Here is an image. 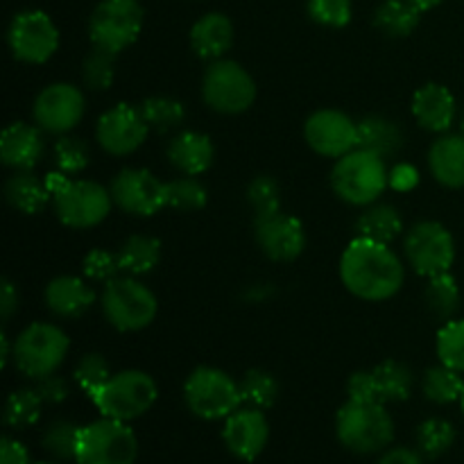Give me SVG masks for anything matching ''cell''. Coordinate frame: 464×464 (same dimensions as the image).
Wrapping results in <instances>:
<instances>
[{"label": "cell", "mask_w": 464, "mask_h": 464, "mask_svg": "<svg viewBox=\"0 0 464 464\" xmlns=\"http://www.w3.org/2000/svg\"><path fill=\"white\" fill-rule=\"evenodd\" d=\"M406 267L390 245L353 238L340 256V281L362 302H388L401 290Z\"/></svg>", "instance_id": "6da1fadb"}, {"label": "cell", "mask_w": 464, "mask_h": 464, "mask_svg": "<svg viewBox=\"0 0 464 464\" xmlns=\"http://www.w3.org/2000/svg\"><path fill=\"white\" fill-rule=\"evenodd\" d=\"M388 186L390 170L385 159L362 148L335 159V166L331 168V188L352 207H370L379 202Z\"/></svg>", "instance_id": "7a4b0ae2"}, {"label": "cell", "mask_w": 464, "mask_h": 464, "mask_svg": "<svg viewBox=\"0 0 464 464\" xmlns=\"http://www.w3.org/2000/svg\"><path fill=\"white\" fill-rule=\"evenodd\" d=\"M335 435L349 451L372 456L392 444L394 421L381 401H347L335 415Z\"/></svg>", "instance_id": "3957f363"}, {"label": "cell", "mask_w": 464, "mask_h": 464, "mask_svg": "<svg viewBox=\"0 0 464 464\" xmlns=\"http://www.w3.org/2000/svg\"><path fill=\"white\" fill-rule=\"evenodd\" d=\"M102 315L121 334L148 329L159 313L157 295L136 276H116L107 281L100 295Z\"/></svg>", "instance_id": "277c9868"}, {"label": "cell", "mask_w": 464, "mask_h": 464, "mask_svg": "<svg viewBox=\"0 0 464 464\" xmlns=\"http://www.w3.org/2000/svg\"><path fill=\"white\" fill-rule=\"evenodd\" d=\"M71 352L66 331L50 322H32L14 340V365L25 379L41 381L57 374Z\"/></svg>", "instance_id": "5b68a950"}, {"label": "cell", "mask_w": 464, "mask_h": 464, "mask_svg": "<svg viewBox=\"0 0 464 464\" xmlns=\"http://www.w3.org/2000/svg\"><path fill=\"white\" fill-rule=\"evenodd\" d=\"M157 383L148 372L122 370L93 394L100 415L118 421H131L143 417L157 403Z\"/></svg>", "instance_id": "8992f818"}, {"label": "cell", "mask_w": 464, "mask_h": 464, "mask_svg": "<svg viewBox=\"0 0 464 464\" xmlns=\"http://www.w3.org/2000/svg\"><path fill=\"white\" fill-rule=\"evenodd\" d=\"M184 401L195 417L207 421L227 420L243 406L240 383L218 367H198L184 383Z\"/></svg>", "instance_id": "52a82bcc"}, {"label": "cell", "mask_w": 464, "mask_h": 464, "mask_svg": "<svg viewBox=\"0 0 464 464\" xmlns=\"http://www.w3.org/2000/svg\"><path fill=\"white\" fill-rule=\"evenodd\" d=\"M202 100L222 116H238L256 100V82L234 59H216L204 68Z\"/></svg>", "instance_id": "ba28073f"}, {"label": "cell", "mask_w": 464, "mask_h": 464, "mask_svg": "<svg viewBox=\"0 0 464 464\" xmlns=\"http://www.w3.org/2000/svg\"><path fill=\"white\" fill-rule=\"evenodd\" d=\"M139 440L125 421L102 417L82 426L75 464H134Z\"/></svg>", "instance_id": "9c48e42d"}, {"label": "cell", "mask_w": 464, "mask_h": 464, "mask_svg": "<svg viewBox=\"0 0 464 464\" xmlns=\"http://www.w3.org/2000/svg\"><path fill=\"white\" fill-rule=\"evenodd\" d=\"M145 12L139 0H102L89 18L91 44L118 54L136 44Z\"/></svg>", "instance_id": "30bf717a"}, {"label": "cell", "mask_w": 464, "mask_h": 464, "mask_svg": "<svg viewBox=\"0 0 464 464\" xmlns=\"http://www.w3.org/2000/svg\"><path fill=\"white\" fill-rule=\"evenodd\" d=\"M403 254L417 275L430 279L451 272L456 261V240L442 222L421 220L406 231Z\"/></svg>", "instance_id": "8fae6325"}, {"label": "cell", "mask_w": 464, "mask_h": 464, "mask_svg": "<svg viewBox=\"0 0 464 464\" xmlns=\"http://www.w3.org/2000/svg\"><path fill=\"white\" fill-rule=\"evenodd\" d=\"M53 207L62 225L71 229H91L107 220L113 199L109 188L91 179H71L53 195Z\"/></svg>", "instance_id": "7c38bea8"}, {"label": "cell", "mask_w": 464, "mask_h": 464, "mask_svg": "<svg viewBox=\"0 0 464 464\" xmlns=\"http://www.w3.org/2000/svg\"><path fill=\"white\" fill-rule=\"evenodd\" d=\"M7 45L14 59L23 63H45L59 48V30L41 9H25L7 27Z\"/></svg>", "instance_id": "4fadbf2b"}, {"label": "cell", "mask_w": 464, "mask_h": 464, "mask_svg": "<svg viewBox=\"0 0 464 464\" xmlns=\"http://www.w3.org/2000/svg\"><path fill=\"white\" fill-rule=\"evenodd\" d=\"M86 113V100L77 86L57 82L41 91L34 98L32 118L45 134L66 136L75 130Z\"/></svg>", "instance_id": "5bb4252c"}, {"label": "cell", "mask_w": 464, "mask_h": 464, "mask_svg": "<svg viewBox=\"0 0 464 464\" xmlns=\"http://www.w3.org/2000/svg\"><path fill=\"white\" fill-rule=\"evenodd\" d=\"M113 204L130 216H157L166 202V181L145 168H125L109 184Z\"/></svg>", "instance_id": "9a60e30c"}, {"label": "cell", "mask_w": 464, "mask_h": 464, "mask_svg": "<svg viewBox=\"0 0 464 464\" xmlns=\"http://www.w3.org/2000/svg\"><path fill=\"white\" fill-rule=\"evenodd\" d=\"M304 140L320 157L340 159L358 148V122L338 109H320L304 122Z\"/></svg>", "instance_id": "2e32d148"}, {"label": "cell", "mask_w": 464, "mask_h": 464, "mask_svg": "<svg viewBox=\"0 0 464 464\" xmlns=\"http://www.w3.org/2000/svg\"><path fill=\"white\" fill-rule=\"evenodd\" d=\"M148 131L150 127L140 109L127 102H118L95 122V140L111 157L134 154L145 143Z\"/></svg>", "instance_id": "e0dca14e"}, {"label": "cell", "mask_w": 464, "mask_h": 464, "mask_svg": "<svg viewBox=\"0 0 464 464\" xmlns=\"http://www.w3.org/2000/svg\"><path fill=\"white\" fill-rule=\"evenodd\" d=\"M254 238H256L258 249L276 263L295 261L306 249L304 225L284 211L254 220Z\"/></svg>", "instance_id": "ac0fdd59"}, {"label": "cell", "mask_w": 464, "mask_h": 464, "mask_svg": "<svg viewBox=\"0 0 464 464\" xmlns=\"http://www.w3.org/2000/svg\"><path fill=\"white\" fill-rule=\"evenodd\" d=\"M227 451L243 462H254L267 447L270 440V424L266 411L252 406H240L225 420L222 429Z\"/></svg>", "instance_id": "d6986e66"}, {"label": "cell", "mask_w": 464, "mask_h": 464, "mask_svg": "<svg viewBox=\"0 0 464 464\" xmlns=\"http://www.w3.org/2000/svg\"><path fill=\"white\" fill-rule=\"evenodd\" d=\"M45 152L44 130L30 122H12L0 136V159L12 170H32Z\"/></svg>", "instance_id": "ffe728a7"}, {"label": "cell", "mask_w": 464, "mask_h": 464, "mask_svg": "<svg viewBox=\"0 0 464 464\" xmlns=\"http://www.w3.org/2000/svg\"><path fill=\"white\" fill-rule=\"evenodd\" d=\"M456 95L442 84H424L415 95H412V116L433 134H447L456 122Z\"/></svg>", "instance_id": "44dd1931"}, {"label": "cell", "mask_w": 464, "mask_h": 464, "mask_svg": "<svg viewBox=\"0 0 464 464\" xmlns=\"http://www.w3.org/2000/svg\"><path fill=\"white\" fill-rule=\"evenodd\" d=\"M45 306L54 317L62 320H77L95 304V290L89 285V279H80L72 275L54 276L45 285Z\"/></svg>", "instance_id": "7402d4cb"}, {"label": "cell", "mask_w": 464, "mask_h": 464, "mask_svg": "<svg viewBox=\"0 0 464 464\" xmlns=\"http://www.w3.org/2000/svg\"><path fill=\"white\" fill-rule=\"evenodd\" d=\"M166 157L170 161V166L177 172H181V175L199 177L213 166L216 148H213V140L207 134L186 130L172 136L166 148Z\"/></svg>", "instance_id": "603a6c76"}, {"label": "cell", "mask_w": 464, "mask_h": 464, "mask_svg": "<svg viewBox=\"0 0 464 464\" xmlns=\"http://www.w3.org/2000/svg\"><path fill=\"white\" fill-rule=\"evenodd\" d=\"M234 23L227 14L220 12L204 14L190 27V48L198 57L207 59V62L225 59V54L234 45Z\"/></svg>", "instance_id": "cb8c5ba5"}, {"label": "cell", "mask_w": 464, "mask_h": 464, "mask_svg": "<svg viewBox=\"0 0 464 464\" xmlns=\"http://www.w3.org/2000/svg\"><path fill=\"white\" fill-rule=\"evenodd\" d=\"M429 170L444 188H464V136L442 134L429 150Z\"/></svg>", "instance_id": "d4e9b609"}, {"label": "cell", "mask_w": 464, "mask_h": 464, "mask_svg": "<svg viewBox=\"0 0 464 464\" xmlns=\"http://www.w3.org/2000/svg\"><path fill=\"white\" fill-rule=\"evenodd\" d=\"M403 145H406V136L392 118L367 116L358 121V148L383 159H392L401 152Z\"/></svg>", "instance_id": "484cf974"}, {"label": "cell", "mask_w": 464, "mask_h": 464, "mask_svg": "<svg viewBox=\"0 0 464 464\" xmlns=\"http://www.w3.org/2000/svg\"><path fill=\"white\" fill-rule=\"evenodd\" d=\"M5 199L18 213L36 216L53 202V195L45 186V179H39L32 170H16L5 181Z\"/></svg>", "instance_id": "4316f807"}, {"label": "cell", "mask_w": 464, "mask_h": 464, "mask_svg": "<svg viewBox=\"0 0 464 464\" xmlns=\"http://www.w3.org/2000/svg\"><path fill=\"white\" fill-rule=\"evenodd\" d=\"M403 231V220L392 204L374 202L358 216L353 225V238H367L374 243L392 245Z\"/></svg>", "instance_id": "83f0119b"}, {"label": "cell", "mask_w": 464, "mask_h": 464, "mask_svg": "<svg viewBox=\"0 0 464 464\" xmlns=\"http://www.w3.org/2000/svg\"><path fill=\"white\" fill-rule=\"evenodd\" d=\"M118 261H121V270L130 276H143L150 275L154 267L161 263L163 247L161 240L154 238L150 234H134L121 245L118 249Z\"/></svg>", "instance_id": "f1b7e54d"}, {"label": "cell", "mask_w": 464, "mask_h": 464, "mask_svg": "<svg viewBox=\"0 0 464 464\" xmlns=\"http://www.w3.org/2000/svg\"><path fill=\"white\" fill-rule=\"evenodd\" d=\"M421 9L411 0H383L374 12V25L392 39H403L417 30Z\"/></svg>", "instance_id": "f546056e"}, {"label": "cell", "mask_w": 464, "mask_h": 464, "mask_svg": "<svg viewBox=\"0 0 464 464\" xmlns=\"http://www.w3.org/2000/svg\"><path fill=\"white\" fill-rule=\"evenodd\" d=\"M372 374H374L381 403L406 401L415 388V376H412L411 367L399 361H383L372 370Z\"/></svg>", "instance_id": "4dcf8cb0"}, {"label": "cell", "mask_w": 464, "mask_h": 464, "mask_svg": "<svg viewBox=\"0 0 464 464\" xmlns=\"http://www.w3.org/2000/svg\"><path fill=\"white\" fill-rule=\"evenodd\" d=\"M424 302L426 306H429V311L433 313L438 320L442 322L453 320V315H456L462 302L460 285H458L456 276H453L451 272L430 276L424 290Z\"/></svg>", "instance_id": "1f68e13d"}, {"label": "cell", "mask_w": 464, "mask_h": 464, "mask_svg": "<svg viewBox=\"0 0 464 464\" xmlns=\"http://www.w3.org/2000/svg\"><path fill=\"white\" fill-rule=\"evenodd\" d=\"M464 390V379L460 372L451 370V367L442 365L430 367L426 370L424 379H421V392L430 403L438 406H449V403L460 401Z\"/></svg>", "instance_id": "d6a6232c"}, {"label": "cell", "mask_w": 464, "mask_h": 464, "mask_svg": "<svg viewBox=\"0 0 464 464\" xmlns=\"http://www.w3.org/2000/svg\"><path fill=\"white\" fill-rule=\"evenodd\" d=\"M139 109L150 130H154L157 134H168V131L177 130L186 118L184 104L177 98H170V95H152V98H145Z\"/></svg>", "instance_id": "836d02e7"}, {"label": "cell", "mask_w": 464, "mask_h": 464, "mask_svg": "<svg viewBox=\"0 0 464 464\" xmlns=\"http://www.w3.org/2000/svg\"><path fill=\"white\" fill-rule=\"evenodd\" d=\"M44 399H41L39 390L36 388H21L12 392L5 403V426L14 430L30 429L39 421L41 408H44Z\"/></svg>", "instance_id": "e575fe53"}, {"label": "cell", "mask_w": 464, "mask_h": 464, "mask_svg": "<svg viewBox=\"0 0 464 464\" xmlns=\"http://www.w3.org/2000/svg\"><path fill=\"white\" fill-rule=\"evenodd\" d=\"M240 383V394H243V406L258 408V411H270L279 399V381L275 374L266 370H249L245 372Z\"/></svg>", "instance_id": "d590c367"}, {"label": "cell", "mask_w": 464, "mask_h": 464, "mask_svg": "<svg viewBox=\"0 0 464 464\" xmlns=\"http://www.w3.org/2000/svg\"><path fill=\"white\" fill-rule=\"evenodd\" d=\"M453 442H456V426L442 417H430L417 429V451L430 460L444 456Z\"/></svg>", "instance_id": "8d00e7d4"}, {"label": "cell", "mask_w": 464, "mask_h": 464, "mask_svg": "<svg viewBox=\"0 0 464 464\" xmlns=\"http://www.w3.org/2000/svg\"><path fill=\"white\" fill-rule=\"evenodd\" d=\"M166 202L168 207L181 213L202 211L208 202L207 186H204L198 177H177V179L166 184Z\"/></svg>", "instance_id": "74e56055"}, {"label": "cell", "mask_w": 464, "mask_h": 464, "mask_svg": "<svg viewBox=\"0 0 464 464\" xmlns=\"http://www.w3.org/2000/svg\"><path fill=\"white\" fill-rule=\"evenodd\" d=\"M80 429L82 426L72 424V421L68 420H54L53 424L44 430L41 447H44L45 453H48L50 458H54V460H75Z\"/></svg>", "instance_id": "f35d334b"}, {"label": "cell", "mask_w": 464, "mask_h": 464, "mask_svg": "<svg viewBox=\"0 0 464 464\" xmlns=\"http://www.w3.org/2000/svg\"><path fill=\"white\" fill-rule=\"evenodd\" d=\"M435 352L442 365L464 374V320H449L440 326Z\"/></svg>", "instance_id": "ab89813d"}, {"label": "cell", "mask_w": 464, "mask_h": 464, "mask_svg": "<svg viewBox=\"0 0 464 464\" xmlns=\"http://www.w3.org/2000/svg\"><path fill=\"white\" fill-rule=\"evenodd\" d=\"M116 77V54L93 45L82 63V80L91 91H107Z\"/></svg>", "instance_id": "60d3db41"}, {"label": "cell", "mask_w": 464, "mask_h": 464, "mask_svg": "<svg viewBox=\"0 0 464 464\" xmlns=\"http://www.w3.org/2000/svg\"><path fill=\"white\" fill-rule=\"evenodd\" d=\"M247 204L254 211V220L275 216L281 211V188L275 177L258 175L247 186Z\"/></svg>", "instance_id": "b9f144b4"}, {"label": "cell", "mask_w": 464, "mask_h": 464, "mask_svg": "<svg viewBox=\"0 0 464 464\" xmlns=\"http://www.w3.org/2000/svg\"><path fill=\"white\" fill-rule=\"evenodd\" d=\"M77 388L93 397L109 379H111V367H109L107 358L102 353H86L77 361L75 372H72Z\"/></svg>", "instance_id": "7bdbcfd3"}, {"label": "cell", "mask_w": 464, "mask_h": 464, "mask_svg": "<svg viewBox=\"0 0 464 464\" xmlns=\"http://www.w3.org/2000/svg\"><path fill=\"white\" fill-rule=\"evenodd\" d=\"M89 145L84 143V139H77V136H62V139L54 143V166L57 170H62L63 175L72 177L77 172L84 170L89 166Z\"/></svg>", "instance_id": "ee69618b"}, {"label": "cell", "mask_w": 464, "mask_h": 464, "mask_svg": "<svg viewBox=\"0 0 464 464\" xmlns=\"http://www.w3.org/2000/svg\"><path fill=\"white\" fill-rule=\"evenodd\" d=\"M306 12L317 25L340 30L352 23L353 7L352 0H308Z\"/></svg>", "instance_id": "f6af8a7d"}, {"label": "cell", "mask_w": 464, "mask_h": 464, "mask_svg": "<svg viewBox=\"0 0 464 464\" xmlns=\"http://www.w3.org/2000/svg\"><path fill=\"white\" fill-rule=\"evenodd\" d=\"M121 261L118 254L107 252V249H91L82 261V275L89 281H98V284H107V281L121 276Z\"/></svg>", "instance_id": "bcb514c9"}, {"label": "cell", "mask_w": 464, "mask_h": 464, "mask_svg": "<svg viewBox=\"0 0 464 464\" xmlns=\"http://www.w3.org/2000/svg\"><path fill=\"white\" fill-rule=\"evenodd\" d=\"M349 401H379L374 374L370 372H353L347 381Z\"/></svg>", "instance_id": "7dc6e473"}, {"label": "cell", "mask_w": 464, "mask_h": 464, "mask_svg": "<svg viewBox=\"0 0 464 464\" xmlns=\"http://www.w3.org/2000/svg\"><path fill=\"white\" fill-rule=\"evenodd\" d=\"M34 388L39 390V394H41V399H44L45 406H59L62 401H66L68 392H71V388H68V381L59 374H50V376H45V379L36 381Z\"/></svg>", "instance_id": "c3c4849f"}, {"label": "cell", "mask_w": 464, "mask_h": 464, "mask_svg": "<svg viewBox=\"0 0 464 464\" xmlns=\"http://www.w3.org/2000/svg\"><path fill=\"white\" fill-rule=\"evenodd\" d=\"M420 184V172L411 163H399L390 170V186L394 190H411Z\"/></svg>", "instance_id": "681fc988"}, {"label": "cell", "mask_w": 464, "mask_h": 464, "mask_svg": "<svg viewBox=\"0 0 464 464\" xmlns=\"http://www.w3.org/2000/svg\"><path fill=\"white\" fill-rule=\"evenodd\" d=\"M0 464H32L30 453L18 440L5 435L0 440Z\"/></svg>", "instance_id": "f907efd6"}, {"label": "cell", "mask_w": 464, "mask_h": 464, "mask_svg": "<svg viewBox=\"0 0 464 464\" xmlns=\"http://www.w3.org/2000/svg\"><path fill=\"white\" fill-rule=\"evenodd\" d=\"M16 311H18L16 285H14L9 279H3V284H0V317H3V322H9Z\"/></svg>", "instance_id": "816d5d0a"}, {"label": "cell", "mask_w": 464, "mask_h": 464, "mask_svg": "<svg viewBox=\"0 0 464 464\" xmlns=\"http://www.w3.org/2000/svg\"><path fill=\"white\" fill-rule=\"evenodd\" d=\"M376 464H424V456L420 451H415V449L397 447L385 451Z\"/></svg>", "instance_id": "f5cc1de1"}, {"label": "cell", "mask_w": 464, "mask_h": 464, "mask_svg": "<svg viewBox=\"0 0 464 464\" xmlns=\"http://www.w3.org/2000/svg\"><path fill=\"white\" fill-rule=\"evenodd\" d=\"M0 344H3V358H0V362H3V367H7L9 361H14V347H9V338L5 331L0 335Z\"/></svg>", "instance_id": "db71d44e"}, {"label": "cell", "mask_w": 464, "mask_h": 464, "mask_svg": "<svg viewBox=\"0 0 464 464\" xmlns=\"http://www.w3.org/2000/svg\"><path fill=\"white\" fill-rule=\"evenodd\" d=\"M412 5H417V7L421 9V12H426V9H433V7H438L440 3H442V0H411Z\"/></svg>", "instance_id": "11a10c76"}, {"label": "cell", "mask_w": 464, "mask_h": 464, "mask_svg": "<svg viewBox=\"0 0 464 464\" xmlns=\"http://www.w3.org/2000/svg\"><path fill=\"white\" fill-rule=\"evenodd\" d=\"M460 134L464 136V111H462V116H460Z\"/></svg>", "instance_id": "9f6ffc18"}, {"label": "cell", "mask_w": 464, "mask_h": 464, "mask_svg": "<svg viewBox=\"0 0 464 464\" xmlns=\"http://www.w3.org/2000/svg\"><path fill=\"white\" fill-rule=\"evenodd\" d=\"M32 464H59V462H54V460H41V462H32Z\"/></svg>", "instance_id": "6f0895ef"}, {"label": "cell", "mask_w": 464, "mask_h": 464, "mask_svg": "<svg viewBox=\"0 0 464 464\" xmlns=\"http://www.w3.org/2000/svg\"><path fill=\"white\" fill-rule=\"evenodd\" d=\"M460 408H462V415H464V390H462V397H460Z\"/></svg>", "instance_id": "680465c9"}]
</instances>
